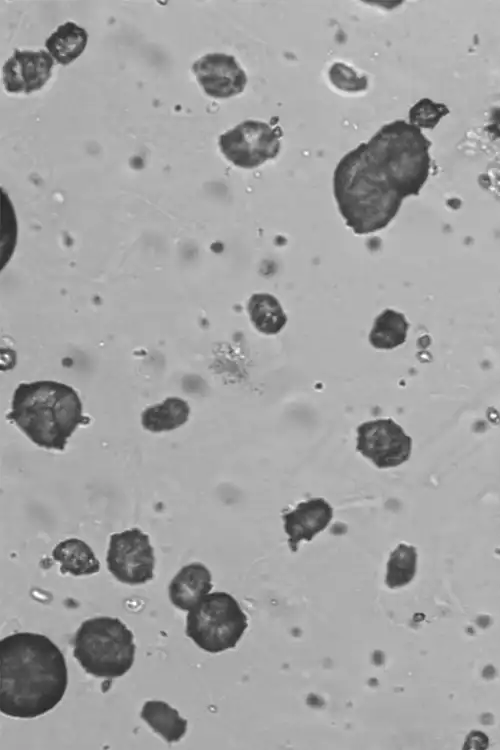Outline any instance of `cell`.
Masks as SVG:
<instances>
[{
    "mask_svg": "<svg viewBox=\"0 0 500 750\" xmlns=\"http://www.w3.org/2000/svg\"><path fill=\"white\" fill-rule=\"evenodd\" d=\"M192 72L204 92L215 99H226L242 93L247 75L234 56L209 53L192 65Z\"/></svg>",
    "mask_w": 500,
    "mask_h": 750,
    "instance_id": "cell-10",
    "label": "cell"
},
{
    "mask_svg": "<svg viewBox=\"0 0 500 750\" xmlns=\"http://www.w3.org/2000/svg\"><path fill=\"white\" fill-rule=\"evenodd\" d=\"M107 568L120 582L144 584L153 579L155 557L149 536L132 528L110 536Z\"/></svg>",
    "mask_w": 500,
    "mask_h": 750,
    "instance_id": "cell-8",
    "label": "cell"
},
{
    "mask_svg": "<svg viewBox=\"0 0 500 750\" xmlns=\"http://www.w3.org/2000/svg\"><path fill=\"white\" fill-rule=\"evenodd\" d=\"M247 627V616L237 600L222 591L205 595L186 617V635L210 653L234 648Z\"/></svg>",
    "mask_w": 500,
    "mask_h": 750,
    "instance_id": "cell-6",
    "label": "cell"
},
{
    "mask_svg": "<svg viewBox=\"0 0 500 750\" xmlns=\"http://www.w3.org/2000/svg\"><path fill=\"white\" fill-rule=\"evenodd\" d=\"M88 41L86 30L74 22H65L46 39L45 47L52 58L66 66L85 50Z\"/></svg>",
    "mask_w": 500,
    "mask_h": 750,
    "instance_id": "cell-15",
    "label": "cell"
},
{
    "mask_svg": "<svg viewBox=\"0 0 500 750\" xmlns=\"http://www.w3.org/2000/svg\"><path fill=\"white\" fill-rule=\"evenodd\" d=\"M7 419L37 446L63 451L68 438L81 424L83 415L78 393L69 385L52 380L20 383L15 389Z\"/></svg>",
    "mask_w": 500,
    "mask_h": 750,
    "instance_id": "cell-3",
    "label": "cell"
},
{
    "mask_svg": "<svg viewBox=\"0 0 500 750\" xmlns=\"http://www.w3.org/2000/svg\"><path fill=\"white\" fill-rule=\"evenodd\" d=\"M333 518V508L323 498H312L299 503L296 508L282 516L288 545L296 552L302 541H311L324 530Z\"/></svg>",
    "mask_w": 500,
    "mask_h": 750,
    "instance_id": "cell-12",
    "label": "cell"
},
{
    "mask_svg": "<svg viewBox=\"0 0 500 750\" xmlns=\"http://www.w3.org/2000/svg\"><path fill=\"white\" fill-rule=\"evenodd\" d=\"M448 113L449 110L445 105L423 98L410 108L409 123L420 129H433L440 119Z\"/></svg>",
    "mask_w": 500,
    "mask_h": 750,
    "instance_id": "cell-21",
    "label": "cell"
},
{
    "mask_svg": "<svg viewBox=\"0 0 500 750\" xmlns=\"http://www.w3.org/2000/svg\"><path fill=\"white\" fill-rule=\"evenodd\" d=\"M280 132L266 122L245 120L219 136L221 153L233 165L256 168L280 151Z\"/></svg>",
    "mask_w": 500,
    "mask_h": 750,
    "instance_id": "cell-7",
    "label": "cell"
},
{
    "mask_svg": "<svg viewBox=\"0 0 500 750\" xmlns=\"http://www.w3.org/2000/svg\"><path fill=\"white\" fill-rule=\"evenodd\" d=\"M72 644L73 655L81 667L96 677L123 676L134 662L133 634L118 618L103 616L85 620Z\"/></svg>",
    "mask_w": 500,
    "mask_h": 750,
    "instance_id": "cell-5",
    "label": "cell"
},
{
    "mask_svg": "<svg viewBox=\"0 0 500 750\" xmlns=\"http://www.w3.org/2000/svg\"><path fill=\"white\" fill-rule=\"evenodd\" d=\"M141 718L168 743L182 739L187 730V720L164 701H146L141 710Z\"/></svg>",
    "mask_w": 500,
    "mask_h": 750,
    "instance_id": "cell-16",
    "label": "cell"
},
{
    "mask_svg": "<svg viewBox=\"0 0 500 750\" xmlns=\"http://www.w3.org/2000/svg\"><path fill=\"white\" fill-rule=\"evenodd\" d=\"M68 671L60 649L46 636L19 632L0 640V711L35 718L63 698Z\"/></svg>",
    "mask_w": 500,
    "mask_h": 750,
    "instance_id": "cell-1",
    "label": "cell"
},
{
    "mask_svg": "<svg viewBox=\"0 0 500 750\" xmlns=\"http://www.w3.org/2000/svg\"><path fill=\"white\" fill-rule=\"evenodd\" d=\"M333 193L346 225L358 235L384 229L397 215L404 199L372 163L364 143L337 163Z\"/></svg>",
    "mask_w": 500,
    "mask_h": 750,
    "instance_id": "cell-2",
    "label": "cell"
},
{
    "mask_svg": "<svg viewBox=\"0 0 500 750\" xmlns=\"http://www.w3.org/2000/svg\"><path fill=\"white\" fill-rule=\"evenodd\" d=\"M249 318L257 331L278 334L287 323V316L278 299L269 293H255L248 301Z\"/></svg>",
    "mask_w": 500,
    "mask_h": 750,
    "instance_id": "cell-18",
    "label": "cell"
},
{
    "mask_svg": "<svg viewBox=\"0 0 500 750\" xmlns=\"http://www.w3.org/2000/svg\"><path fill=\"white\" fill-rule=\"evenodd\" d=\"M190 407L179 397H168L163 402L146 408L141 415L144 429L150 432L174 430L185 424L189 418Z\"/></svg>",
    "mask_w": 500,
    "mask_h": 750,
    "instance_id": "cell-17",
    "label": "cell"
},
{
    "mask_svg": "<svg viewBox=\"0 0 500 750\" xmlns=\"http://www.w3.org/2000/svg\"><path fill=\"white\" fill-rule=\"evenodd\" d=\"M53 66L54 59L44 50L15 49L2 68L4 88L8 93L38 91L50 79Z\"/></svg>",
    "mask_w": 500,
    "mask_h": 750,
    "instance_id": "cell-11",
    "label": "cell"
},
{
    "mask_svg": "<svg viewBox=\"0 0 500 750\" xmlns=\"http://www.w3.org/2000/svg\"><path fill=\"white\" fill-rule=\"evenodd\" d=\"M416 567V548L404 543L399 544L392 551L387 562L386 585L392 589L407 585L414 578Z\"/></svg>",
    "mask_w": 500,
    "mask_h": 750,
    "instance_id": "cell-20",
    "label": "cell"
},
{
    "mask_svg": "<svg viewBox=\"0 0 500 750\" xmlns=\"http://www.w3.org/2000/svg\"><path fill=\"white\" fill-rule=\"evenodd\" d=\"M364 145L372 163L400 196L420 193L431 168V142L420 128L395 120L383 125Z\"/></svg>",
    "mask_w": 500,
    "mask_h": 750,
    "instance_id": "cell-4",
    "label": "cell"
},
{
    "mask_svg": "<svg viewBox=\"0 0 500 750\" xmlns=\"http://www.w3.org/2000/svg\"><path fill=\"white\" fill-rule=\"evenodd\" d=\"M213 588L212 576L199 562L182 567L169 584L172 604L184 611L192 609Z\"/></svg>",
    "mask_w": 500,
    "mask_h": 750,
    "instance_id": "cell-13",
    "label": "cell"
},
{
    "mask_svg": "<svg viewBox=\"0 0 500 750\" xmlns=\"http://www.w3.org/2000/svg\"><path fill=\"white\" fill-rule=\"evenodd\" d=\"M357 450L380 469L406 462L412 450V439L392 419H376L357 428Z\"/></svg>",
    "mask_w": 500,
    "mask_h": 750,
    "instance_id": "cell-9",
    "label": "cell"
},
{
    "mask_svg": "<svg viewBox=\"0 0 500 750\" xmlns=\"http://www.w3.org/2000/svg\"><path fill=\"white\" fill-rule=\"evenodd\" d=\"M408 329L409 323L404 314L385 309L374 320L369 342L376 349L391 350L405 343Z\"/></svg>",
    "mask_w": 500,
    "mask_h": 750,
    "instance_id": "cell-19",
    "label": "cell"
},
{
    "mask_svg": "<svg viewBox=\"0 0 500 750\" xmlns=\"http://www.w3.org/2000/svg\"><path fill=\"white\" fill-rule=\"evenodd\" d=\"M52 557L60 563L62 574L82 576L91 575L100 570V563L90 546L77 538L59 542L52 551Z\"/></svg>",
    "mask_w": 500,
    "mask_h": 750,
    "instance_id": "cell-14",
    "label": "cell"
},
{
    "mask_svg": "<svg viewBox=\"0 0 500 750\" xmlns=\"http://www.w3.org/2000/svg\"><path fill=\"white\" fill-rule=\"evenodd\" d=\"M328 77L337 89L345 92H360L368 87L366 76H359L352 67L342 62H335L329 68Z\"/></svg>",
    "mask_w": 500,
    "mask_h": 750,
    "instance_id": "cell-22",
    "label": "cell"
}]
</instances>
